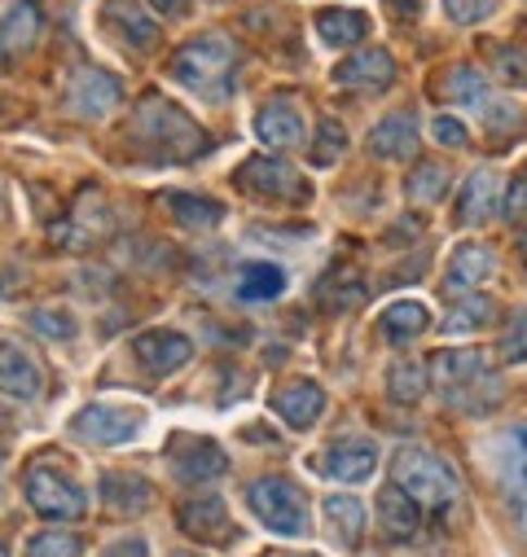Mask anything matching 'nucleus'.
<instances>
[{
	"label": "nucleus",
	"mask_w": 527,
	"mask_h": 557,
	"mask_svg": "<svg viewBox=\"0 0 527 557\" xmlns=\"http://www.w3.org/2000/svg\"><path fill=\"white\" fill-rule=\"evenodd\" d=\"M45 36V10L40 0H10L0 14V62H19L32 53Z\"/></svg>",
	"instance_id": "13"
},
{
	"label": "nucleus",
	"mask_w": 527,
	"mask_h": 557,
	"mask_svg": "<svg viewBox=\"0 0 527 557\" xmlns=\"http://www.w3.org/2000/svg\"><path fill=\"white\" fill-rule=\"evenodd\" d=\"M0 395H10V399L45 395V369L23 343H0Z\"/></svg>",
	"instance_id": "17"
},
{
	"label": "nucleus",
	"mask_w": 527,
	"mask_h": 557,
	"mask_svg": "<svg viewBox=\"0 0 527 557\" xmlns=\"http://www.w3.org/2000/svg\"><path fill=\"white\" fill-rule=\"evenodd\" d=\"M233 185H237L242 194L259 198V202H291V207H299V202L312 198V185L299 176V168H291V163H282V159H264V154H259V159H246V163L237 168Z\"/></svg>",
	"instance_id": "6"
},
{
	"label": "nucleus",
	"mask_w": 527,
	"mask_h": 557,
	"mask_svg": "<svg viewBox=\"0 0 527 557\" xmlns=\"http://www.w3.org/2000/svg\"><path fill=\"white\" fill-rule=\"evenodd\" d=\"M518 527H523V535H527V500H523V509H518Z\"/></svg>",
	"instance_id": "48"
},
{
	"label": "nucleus",
	"mask_w": 527,
	"mask_h": 557,
	"mask_svg": "<svg viewBox=\"0 0 527 557\" xmlns=\"http://www.w3.org/2000/svg\"><path fill=\"white\" fill-rule=\"evenodd\" d=\"M246 505H250V513H255L264 527H269L273 535L295 540V535L308 531V500H304V492H299L291 479H282V474L255 479V483L246 487Z\"/></svg>",
	"instance_id": "4"
},
{
	"label": "nucleus",
	"mask_w": 527,
	"mask_h": 557,
	"mask_svg": "<svg viewBox=\"0 0 527 557\" xmlns=\"http://www.w3.org/2000/svg\"><path fill=\"white\" fill-rule=\"evenodd\" d=\"M492 272H497V255H492L483 242H462V246L449 255L444 290H449V295H475V286H483Z\"/></svg>",
	"instance_id": "19"
},
{
	"label": "nucleus",
	"mask_w": 527,
	"mask_h": 557,
	"mask_svg": "<svg viewBox=\"0 0 527 557\" xmlns=\"http://www.w3.org/2000/svg\"><path fill=\"white\" fill-rule=\"evenodd\" d=\"M449 92H453V101H462V106H470V110H488L497 97H492V84L483 79V71L479 66H453V75H449Z\"/></svg>",
	"instance_id": "34"
},
{
	"label": "nucleus",
	"mask_w": 527,
	"mask_h": 557,
	"mask_svg": "<svg viewBox=\"0 0 527 557\" xmlns=\"http://www.w3.org/2000/svg\"><path fill=\"white\" fill-rule=\"evenodd\" d=\"M483 373H492V364H488V356L479 347H449V351H440L431 360V377H436L440 395H453V391L479 382Z\"/></svg>",
	"instance_id": "21"
},
{
	"label": "nucleus",
	"mask_w": 527,
	"mask_h": 557,
	"mask_svg": "<svg viewBox=\"0 0 527 557\" xmlns=\"http://www.w3.org/2000/svg\"><path fill=\"white\" fill-rule=\"evenodd\" d=\"M127 141L150 163H194L211 150L207 132L168 97H146L127 119Z\"/></svg>",
	"instance_id": "1"
},
{
	"label": "nucleus",
	"mask_w": 527,
	"mask_h": 557,
	"mask_svg": "<svg viewBox=\"0 0 527 557\" xmlns=\"http://www.w3.org/2000/svg\"><path fill=\"white\" fill-rule=\"evenodd\" d=\"M101 18H106V27H114V36L127 49L150 53L159 45V18L150 14V5H142V0H106Z\"/></svg>",
	"instance_id": "14"
},
{
	"label": "nucleus",
	"mask_w": 527,
	"mask_h": 557,
	"mask_svg": "<svg viewBox=\"0 0 527 557\" xmlns=\"http://www.w3.org/2000/svg\"><path fill=\"white\" fill-rule=\"evenodd\" d=\"M369 154L391 159V163H409V159H418V119H414L409 110L382 114V119L369 127Z\"/></svg>",
	"instance_id": "18"
},
{
	"label": "nucleus",
	"mask_w": 527,
	"mask_h": 557,
	"mask_svg": "<svg viewBox=\"0 0 527 557\" xmlns=\"http://www.w3.org/2000/svg\"><path fill=\"white\" fill-rule=\"evenodd\" d=\"M492 207H497V176L492 172H475L457 194V224L462 228H479V224L492 220Z\"/></svg>",
	"instance_id": "25"
},
{
	"label": "nucleus",
	"mask_w": 527,
	"mask_h": 557,
	"mask_svg": "<svg viewBox=\"0 0 527 557\" xmlns=\"http://www.w3.org/2000/svg\"><path fill=\"white\" fill-rule=\"evenodd\" d=\"M343 150H347V132H343L334 119H326V123L317 127V141H312V163H317V168H330L334 159H343Z\"/></svg>",
	"instance_id": "37"
},
{
	"label": "nucleus",
	"mask_w": 527,
	"mask_h": 557,
	"mask_svg": "<svg viewBox=\"0 0 527 557\" xmlns=\"http://www.w3.org/2000/svg\"><path fill=\"white\" fill-rule=\"evenodd\" d=\"M0 557H10V544L5 540H0Z\"/></svg>",
	"instance_id": "49"
},
{
	"label": "nucleus",
	"mask_w": 527,
	"mask_h": 557,
	"mask_svg": "<svg viewBox=\"0 0 527 557\" xmlns=\"http://www.w3.org/2000/svg\"><path fill=\"white\" fill-rule=\"evenodd\" d=\"M501 0H444V14L462 27H475V23H488L497 14Z\"/></svg>",
	"instance_id": "38"
},
{
	"label": "nucleus",
	"mask_w": 527,
	"mask_h": 557,
	"mask_svg": "<svg viewBox=\"0 0 527 557\" xmlns=\"http://www.w3.org/2000/svg\"><path fill=\"white\" fill-rule=\"evenodd\" d=\"M378 330H382L387 343L405 347V343H414V338H422V334L431 330V312H427V304H418V299H401V304H391V308L378 317Z\"/></svg>",
	"instance_id": "24"
},
{
	"label": "nucleus",
	"mask_w": 527,
	"mask_h": 557,
	"mask_svg": "<svg viewBox=\"0 0 527 557\" xmlns=\"http://www.w3.org/2000/svg\"><path fill=\"white\" fill-rule=\"evenodd\" d=\"M387 395L395 404H418L427 395V364L422 360H395L387 369Z\"/></svg>",
	"instance_id": "32"
},
{
	"label": "nucleus",
	"mask_w": 527,
	"mask_h": 557,
	"mask_svg": "<svg viewBox=\"0 0 527 557\" xmlns=\"http://www.w3.org/2000/svg\"><path fill=\"white\" fill-rule=\"evenodd\" d=\"M497 466H501L505 492H510V496H527V422H514V426L501 435Z\"/></svg>",
	"instance_id": "26"
},
{
	"label": "nucleus",
	"mask_w": 527,
	"mask_h": 557,
	"mask_svg": "<svg viewBox=\"0 0 527 557\" xmlns=\"http://www.w3.org/2000/svg\"><path fill=\"white\" fill-rule=\"evenodd\" d=\"M255 141L264 150H299L308 141V119L291 97H273L255 110Z\"/></svg>",
	"instance_id": "9"
},
{
	"label": "nucleus",
	"mask_w": 527,
	"mask_h": 557,
	"mask_svg": "<svg viewBox=\"0 0 527 557\" xmlns=\"http://www.w3.org/2000/svg\"><path fill=\"white\" fill-rule=\"evenodd\" d=\"M317 32H321V45H330V49H352V45H360V40L369 36V14L334 5V10H321V14H317Z\"/></svg>",
	"instance_id": "27"
},
{
	"label": "nucleus",
	"mask_w": 527,
	"mask_h": 557,
	"mask_svg": "<svg viewBox=\"0 0 527 557\" xmlns=\"http://www.w3.org/2000/svg\"><path fill=\"white\" fill-rule=\"evenodd\" d=\"M233 295L242 304H269V299H282L286 295V268L282 263H269V259H250L237 268L233 276Z\"/></svg>",
	"instance_id": "22"
},
{
	"label": "nucleus",
	"mask_w": 527,
	"mask_h": 557,
	"mask_svg": "<svg viewBox=\"0 0 527 557\" xmlns=\"http://www.w3.org/2000/svg\"><path fill=\"white\" fill-rule=\"evenodd\" d=\"M431 136H436L440 146H449V150H462L470 132H466L462 119H453V114H436V119H431Z\"/></svg>",
	"instance_id": "43"
},
{
	"label": "nucleus",
	"mask_w": 527,
	"mask_h": 557,
	"mask_svg": "<svg viewBox=\"0 0 527 557\" xmlns=\"http://www.w3.org/2000/svg\"><path fill=\"white\" fill-rule=\"evenodd\" d=\"M444 404H449L453 412H462V417H483V412H497V408L505 404V382H501L497 373H483L479 382H470V386H462V391L444 395Z\"/></svg>",
	"instance_id": "28"
},
{
	"label": "nucleus",
	"mask_w": 527,
	"mask_h": 557,
	"mask_svg": "<svg viewBox=\"0 0 527 557\" xmlns=\"http://www.w3.org/2000/svg\"><path fill=\"white\" fill-rule=\"evenodd\" d=\"M501 215H505L510 224H523V220H527V172L510 181V189H505V198H501Z\"/></svg>",
	"instance_id": "42"
},
{
	"label": "nucleus",
	"mask_w": 527,
	"mask_h": 557,
	"mask_svg": "<svg viewBox=\"0 0 527 557\" xmlns=\"http://www.w3.org/2000/svg\"><path fill=\"white\" fill-rule=\"evenodd\" d=\"M237 66H242V53L224 32H207L198 40H185L172 53V79L211 106L229 101V92L237 84Z\"/></svg>",
	"instance_id": "2"
},
{
	"label": "nucleus",
	"mask_w": 527,
	"mask_h": 557,
	"mask_svg": "<svg viewBox=\"0 0 527 557\" xmlns=\"http://www.w3.org/2000/svg\"><path fill=\"white\" fill-rule=\"evenodd\" d=\"M176 527L198 540V544H233L237 531H233V518H229V505L211 492H198V496H185L176 505Z\"/></svg>",
	"instance_id": "10"
},
{
	"label": "nucleus",
	"mask_w": 527,
	"mask_h": 557,
	"mask_svg": "<svg viewBox=\"0 0 527 557\" xmlns=\"http://www.w3.org/2000/svg\"><path fill=\"white\" fill-rule=\"evenodd\" d=\"M163 202H168V207H172V215H176L181 224H189V228H211V224H220V220H224V207H220L216 198H207V194L172 189V194H163Z\"/></svg>",
	"instance_id": "30"
},
{
	"label": "nucleus",
	"mask_w": 527,
	"mask_h": 557,
	"mask_svg": "<svg viewBox=\"0 0 527 557\" xmlns=\"http://www.w3.org/2000/svg\"><path fill=\"white\" fill-rule=\"evenodd\" d=\"M264 557H317V553H264Z\"/></svg>",
	"instance_id": "47"
},
{
	"label": "nucleus",
	"mask_w": 527,
	"mask_h": 557,
	"mask_svg": "<svg viewBox=\"0 0 527 557\" xmlns=\"http://www.w3.org/2000/svg\"><path fill=\"white\" fill-rule=\"evenodd\" d=\"M101 500H106L114 513H142V509L155 500V492H150V483L137 479V474H101Z\"/></svg>",
	"instance_id": "29"
},
{
	"label": "nucleus",
	"mask_w": 527,
	"mask_h": 557,
	"mask_svg": "<svg viewBox=\"0 0 527 557\" xmlns=\"http://www.w3.org/2000/svg\"><path fill=\"white\" fill-rule=\"evenodd\" d=\"M101 557H150V544H146L142 535H123V540L106 544V553H101Z\"/></svg>",
	"instance_id": "44"
},
{
	"label": "nucleus",
	"mask_w": 527,
	"mask_h": 557,
	"mask_svg": "<svg viewBox=\"0 0 527 557\" xmlns=\"http://www.w3.org/2000/svg\"><path fill=\"white\" fill-rule=\"evenodd\" d=\"M387 10L395 18H418L422 14V0H387Z\"/></svg>",
	"instance_id": "46"
},
{
	"label": "nucleus",
	"mask_w": 527,
	"mask_h": 557,
	"mask_svg": "<svg viewBox=\"0 0 527 557\" xmlns=\"http://www.w3.org/2000/svg\"><path fill=\"white\" fill-rule=\"evenodd\" d=\"M330 79L339 88H352V92H382L395 79V58L387 49H360L347 62H339L330 71Z\"/></svg>",
	"instance_id": "16"
},
{
	"label": "nucleus",
	"mask_w": 527,
	"mask_h": 557,
	"mask_svg": "<svg viewBox=\"0 0 527 557\" xmlns=\"http://www.w3.org/2000/svg\"><path fill=\"white\" fill-rule=\"evenodd\" d=\"M132 356L142 360V369H146L150 377H168V373H176L181 364H189L194 343H189L181 330H146L137 343H132Z\"/></svg>",
	"instance_id": "15"
},
{
	"label": "nucleus",
	"mask_w": 527,
	"mask_h": 557,
	"mask_svg": "<svg viewBox=\"0 0 527 557\" xmlns=\"http://www.w3.org/2000/svg\"><path fill=\"white\" fill-rule=\"evenodd\" d=\"M378 457H382V448H378L373 440H365V435H343V440H334V444L321 453L317 470H321L326 479H334V483H365V479L378 470Z\"/></svg>",
	"instance_id": "11"
},
{
	"label": "nucleus",
	"mask_w": 527,
	"mask_h": 557,
	"mask_svg": "<svg viewBox=\"0 0 527 557\" xmlns=\"http://www.w3.org/2000/svg\"><path fill=\"white\" fill-rule=\"evenodd\" d=\"M146 417L142 408H127V404H84L75 417H71V435L79 444H97V448H119V444H132L142 435Z\"/></svg>",
	"instance_id": "7"
},
{
	"label": "nucleus",
	"mask_w": 527,
	"mask_h": 557,
	"mask_svg": "<svg viewBox=\"0 0 527 557\" xmlns=\"http://www.w3.org/2000/svg\"><path fill=\"white\" fill-rule=\"evenodd\" d=\"M168 466L185 487H203L229 474V457L220 453L216 440H176L168 453Z\"/></svg>",
	"instance_id": "12"
},
{
	"label": "nucleus",
	"mask_w": 527,
	"mask_h": 557,
	"mask_svg": "<svg viewBox=\"0 0 527 557\" xmlns=\"http://www.w3.org/2000/svg\"><path fill=\"white\" fill-rule=\"evenodd\" d=\"M444 194H449V168H440V163H422L405 181V198L418 202V207H436Z\"/></svg>",
	"instance_id": "35"
},
{
	"label": "nucleus",
	"mask_w": 527,
	"mask_h": 557,
	"mask_svg": "<svg viewBox=\"0 0 527 557\" xmlns=\"http://www.w3.org/2000/svg\"><path fill=\"white\" fill-rule=\"evenodd\" d=\"M391 479L395 487H405L418 505H431V509H449L462 492V479L453 470V461H444L440 453L431 448H401L391 461Z\"/></svg>",
	"instance_id": "3"
},
{
	"label": "nucleus",
	"mask_w": 527,
	"mask_h": 557,
	"mask_svg": "<svg viewBox=\"0 0 527 557\" xmlns=\"http://www.w3.org/2000/svg\"><path fill=\"white\" fill-rule=\"evenodd\" d=\"M378 527L391 535V540H409V535H418V527H422V505L405 492V487H382L378 492Z\"/></svg>",
	"instance_id": "23"
},
{
	"label": "nucleus",
	"mask_w": 527,
	"mask_h": 557,
	"mask_svg": "<svg viewBox=\"0 0 527 557\" xmlns=\"http://www.w3.org/2000/svg\"><path fill=\"white\" fill-rule=\"evenodd\" d=\"M497 75L505 84H527V49H518V45L497 49Z\"/></svg>",
	"instance_id": "40"
},
{
	"label": "nucleus",
	"mask_w": 527,
	"mask_h": 557,
	"mask_svg": "<svg viewBox=\"0 0 527 557\" xmlns=\"http://www.w3.org/2000/svg\"><path fill=\"white\" fill-rule=\"evenodd\" d=\"M501 360L505 364H527V312L510 317V330L501 334Z\"/></svg>",
	"instance_id": "39"
},
{
	"label": "nucleus",
	"mask_w": 527,
	"mask_h": 557,
	"mask_svg": "<svg viewBox=\"0 0 527 557\" xmlns=\"http://www.w3.org/2000/svg\"><path fill=\"white\" fill-rule=\"evenodd\" d=\"M32 325H36V334L58 338V343H71V338H75V321H71L66 312H36Z\"/></svg>",
	"instance_id": "41"
},
{
	"label": "nucleus",
	"mask_w": 527,
	"mask_h": 557,
	"mask_svg": "<svg viewBox=\"0 0 527 557\" xmlns=\"http://www.w3.org/2000/svg\"><path fill=\"white\" fill-rule=\"evenodd\" d=\"M273 412L291 431H312L317 417L326 412V391L312 382V377H299V382H286L278 395H273Z\"/></svg>",
	"instance_id": "20"
},
{
	"label": "nucleus",
	"mask_w": 527,
	"mask_h": 557,
	"mask_svg": "<svg viewBox=\"0 0 527 557\" xmlns=\"http://www.w3.org/2000/svg\"><path fill=\"white\" fill-rule=\"evenodd\" d=\"M497 321V299L488 295H470L453 308V317H444V334H479Z\"/></svg>",
	"instance_id": "33"
},
{
	"label": "nucleus",
	"mask_w": 527,
	"mask_h": 557,
	"mask_svg": "<svg viewBox=\"0 0 527 557\" xmlns=\"http://www.w3.org/2000/svg\"><path fill=\"white\" fill-rule=\"evenodd\" d=\"M62 101H66V110L75 114V119H106L110 110H119V101H123V84L110 75V71H101V66H79L71 79H66V92H62Z\"/></svg>",
	"instance_id": "8"
},
{
	"label": "nucleus",
	"mask_w": 527,
	"mask_h": 557,
	"mask_svg": "<svg viewBox=\"0 0 527 557\" xmlns=\"http://www.w3.org/2000/svg\"><path fill=\"white\" fill-rule=\"evenodd\" d=\"M326 518H330V531L339 535L343 548H356L360 535H365V505L352 500V496H330L326 500Z\"/></svg>",
	"instance_id": "31"
},
{
	"label": "nucleus",
	"mask_w": 527,
	"mask_h": 557,
	"mask_svg": "<svg viewBox=\"0 0 527 557\" xmlns=\"http://www.w3.org/2000/svg\"><path fill=\"white\" fill-rule=\"evenodd\" d=\"M176 557H194V553H176Z\"/></svg>",
	"instance_id": "50"
},
{
	"label": "nucleus",
	"mask_w": 527,
	"mask_h": 557,
	"mask_svg": "<svg viewBox=\"0 0 527 557\" xmlns=\"http://www.w3.org/2000/svg\"><path fill=\"white\" fill-rule=\"evenodd\" d=\"M146 5L155 10V14H163V18H181L189 5H185V0H146Z\"/></svg>",
	"instance_id": "45"
},
{
	"label": "nucleus",
	"mask_w": 527,
	"mask_h": 557,
	"mask_svg": "<svg viewBox=\"0 0 527 557\" xmlns=\"http://www.w3.org/2000/svg\"><path fill=\"white\" fill-rule=\"evenodd\" d=\"M84 540L75 531H40L27 540V557H79Z\"/></svg>",
	"instance_id": "36"
},
{
	"label": "nucleus",
	"mask_w": 527,
	"mask_h": 557,
	"mask_svg": "<svg viewBox=\"0 0 527 557\" xmlns=\"http://www.w3.org/2000/svg\"><path fill=\"white\" fill-rule=\"evenodd\" d=\"M23 492H27V505L40 513V518H53V522H75L88 513V496L84 487L53 470V466H27L23 474Z\"/></svg>",
	"instance_id": "5"
}]
</instances>
